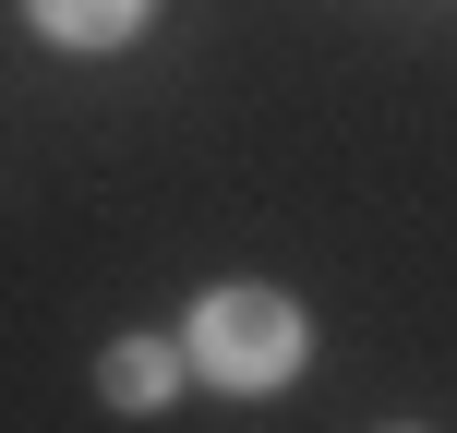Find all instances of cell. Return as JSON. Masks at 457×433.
I'll list each match as a JSON object with an SVG mask.
<instances>
[{"mask_svg":"<svg viewBox=\"0 0 457 433\" xmlns=\"http://www.w3.org/2000/svg\"><path fill=\"white\" fill-rule=\"evenodd\" d=\"M181 362L205 373V386L265 397V386H289V373L313 362V313H301L289 289H265V277H217L181 313Z\"/></svg>","mask_w":457,"mask_h":433,"instance_id":"1","label":"cell"},{"mask_svg":"<svg viewBox=\"0 0 457 433\" xmlns=\"http://www.w3.org/2000/svg\"><path fill=\"white\" fill-rule=\"evenodd\" d=\"M181 349H169V337H109V349H96V397H109V410L120 421H157L169 410V397H181Z\"/></svg>","mask_w":457,"mask_h":433,"instance_id":"2","label":"cell"},{"mask_svg":"<svg viewBox=\"0 0 457 433\" xmlns=\"http://www.w3.org/2000/svg\"><path fill=\"white\" fill-rule=\"evenodd\" d=\"M24 24L48 48H72V61H109V48H133L157 24V0H24Z\"/></svg>","mask_w":457,"mask_h":433,"instance_id":"3","label":"cell"}]
</instances>
